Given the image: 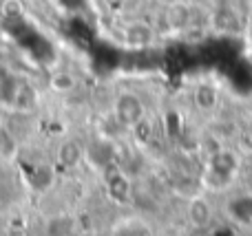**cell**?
Returning a JSON list of instances; mask_svg holds the SVG:
<instances>
[{"instance_id": "cell-1", "label": "cell", "mask_w": 252, "mask_h": 236, "mask_svg": "<svg viewBox=\"0 0 252 236\" xmlns=\"http://www.w3.org/2000/svg\"><path fill=\"white\" fill-rule=\"evenodd\" d=\"M237 170H239V157L230 150H217V153L210 157L208 166H206V184L213 185V188L221 190L226 185H230V181L235 179Z\"/></svg>"}, {"instance_id": "cell-2", "label": "cell", "mask_w": 252, "mask_h": 236, "mask_svg": "<svg viewBox=\"0 0 252 236\" xmlns=\"http://www.w3.org/2000/svg\"><path fill=\"white\" fill-rule=\"evenodd\" d=\"M144 115H146V110H144V102L139 100V95H135V93H130V91H124L115 97L113 119L122 128H130V131H133L144 119Z\"/></svg>"}, {"instance_id": "cell-3", "label": "cell", "mask_w": 252, "mask_h": 236, "mask_svg": "<svg viewBox=\"0 0 252 236\" xmlns=\"http://www.w3.org/2000/svg\"><path fill=\"white\" fill-rule=\"evenodd\" d=\"M244 22L246 20L239 16L235 4H221V7H217L215 11H210L208 26L219 35H232V33H239Z\"/></svg>"}, {"instance_id": "cell-4", "label": "cell", "mask_w": 252, "mask_h": 236, "mask_svg": "<svg viewBox=\"0 0 252 236\" xmlns=\"http://www.w3.org/2000/svg\"><path fill=\"white\" fill-rule=\"evenodd\" d=\"M0 95L16 110H31L35 106V93L25 79H13L11 84L4 86V91Z\"/></svg>"}, {"instance_id": "cell-5", "label": "cell", "mask_w": 252, "mask_h": 236, "mask_svg": "<svg viewBox=\"0 0 252 236\" xmlns=\"http://www.w3.org/2000/svg\"><path fill=\"white\" fill-rule=\"evenodd\" d=\"M161 20H164V26L170 31V33H182V31H188L192 26V4L184 0V2L164 7Z\"/></svg>"}, {"instance_id": "cell-6", "label": "cell", "mask_w": 252, "mask_h": 236, "mask_svg": "<svg viewBox=\"0 0 252 236\" xmlns=\"http://www.w3.org/2000/svg\"><path fill=\"white\" fill-rule=\"evenodd\" d=\"M122 40L130 49H144L155 42V29L144 20H128L122 26Z\"/></svg>"}, {"instance_id": "cell-7", "label": "cell", "mask_w": 252, "mask_h": 236, "mask_svg": "<svg viewBox=\"0 0 252 236\" xmlns=\"http://www.w3.org/2000/svg\"><path fill=\"white\" fill-rule=\"evenodd\" d=\"M106 192L113 201L126 203L133 197V184H130V177L126 175L120 168H111L109 175H106Z\"/></svg>"}, {"instance_id": "cell-8", "label": "cell", "mask_w": 252, "mask_h": 236, "mask_svg": "<svg viewBox=\"0 0 252 236\" xmlns=\"http://www.w3.org/2000/svg\"><path fill=\"white\" fill-rule=\"evenodd\" d=\"M84 159V148L75 139H66L58 146L56 150V163L64 170H73L80 166V161Z\"/></svg>"}, {"instance_id": "cell-9", "label": "cell", "mask_w": 252, "mask_h": 236, "mask_svg": "<svg viewBox=\"0 0 252 236\" xmlns=\"http://www.w3.org/2000/svg\"><path fill=\"white\" fill-rule=\"evenodd\" d=\"M192 102H195V108L201 113H210V110L217 108L219 104V91L215 84L210 82H201L195 86L192 91Z\"/></svg>"}, {"instance_id": "cell-10", "label": "cell", "mask_w": 252, "mask_h": 236, "mask_svg": "<svg viewBox=\"0 0 252 236\" xmlns=\"http://www.w3.org/2000/svg\"><path fill=\"white\" fill-rule=\"evenodd\" d=\"M228 214L237 223L248 225L252 223V194H237L228 203Z\"/></svg>"}, {"instance_id": "cell-11", "label": "cell", "mask_w": 252, "mask_h": 236, "mask_svg": "<svg viewBox=\"0 0 252 236\" xmlns=\"http://www.w3.org/2000/svg\"><path fill=\"white\" fill-rule=\"evenodd\" d=\"M188 216L190 221L197 225V228H204V225L210 223V216H213V208L206 201L204 197H192L190 208H188Z\"/></svg>"}, {"instance_id": "cell-12", "label": "cell", "mask_w": 252, "mask_h": 236, "mask_svg": "<svg viewBox=\"0 0 252 236\" xmlns=\"http://www.w3.org/2000/svg\"><path fill=\"white\" fill-rule=\"evenodd\" d=\"M18 153V144L11 137V132L7 128H0V159L2 161H11Z\"/></svg>"}, {"instance_id": "cell-13", "label": "cell", "mask_w": 252, "mask_h": 236, "mask_svg": "<svg viewBox=\"0 0 252 236\" xmlns=\"http://www.w3.org/2000/svg\"><path fill=\"white\" fill-rule=\"evenodd\" d=\"M47 236H75V232H73V221L66 219V216L51 219V223L47 225Z\"/></svg>"}, {"instance_id": "cell-14", "label": "cell", "mask_w": 252, "mask_h": 236, "mask_svg": "<svg viewBox=\"0 0 252 236\" xmlns=\"http://www.w3.org/2000/svg\"><path fill=\"white\" fill-rule=\"evenodd\" d=\"M51 86L56 88L58 93H69V91H73V86H75V78H73L71 73H66V71L53 73V78H51Z\"/></svg>"}, {"instance_id": "cell-15", "label": "cell", "mask_w": 252, "mask_h": 236, "mask_svg": "<svg viewBox=\"0 0 252 236\" xmlns=\"http://www.w3.org/2000/svg\"><path fill=\"white\" fill-rule=\"evenodd\" d=\"M118 2H120V11L122 13H126V16H135V13L142 11L146 0H118Z\"/></svg>"}, {"instance_id": "cell-16", "label": "cell", "mask_w": 252, "mask_h": 236, "mask_svg": "<svg viewBox=\"0 0 252 236\" xmlns=\"http://www.w3.org/2000/svg\"><path fill=\"white\" fill-rule=\"evenodd\" d=\"M235 9L246 22L252 18V0H235Z\"/></svg>"}, {"instance_id": "cell-17", "label": "cell", "mask_w": 252, "mask_h": 236, "mask_svg": "<svg viewBox=\"0 0 252 236\" xmlns=\"http://www.w3.org/2000/svg\"><path fill=\"white\" fill-rule=\"evenodd\" d=\"M155 4H159L161 9L164 7H170V4H177V2H184V0H153Z\"/></svg>"}]
</instances>
